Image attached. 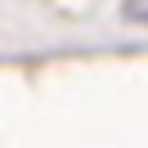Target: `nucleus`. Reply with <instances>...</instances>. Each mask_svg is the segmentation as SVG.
Wrapping results in <instances>:
<instances>
[{
  "label": "nucleus",
  "mask_w": 148,
  "mask_h": 148,
  "mask_svg": "<svg viewBox=\"0 0 148 148\" xmlns=\"http://www.w3.org/2000/svg\"><path fill=\"white\" fill-rule=\"evenodd\" d=\"M126 9H130V18H148V0H126Z\"/></svg>",
  "instance_id": "f257e3e1"
}]
</instances>
